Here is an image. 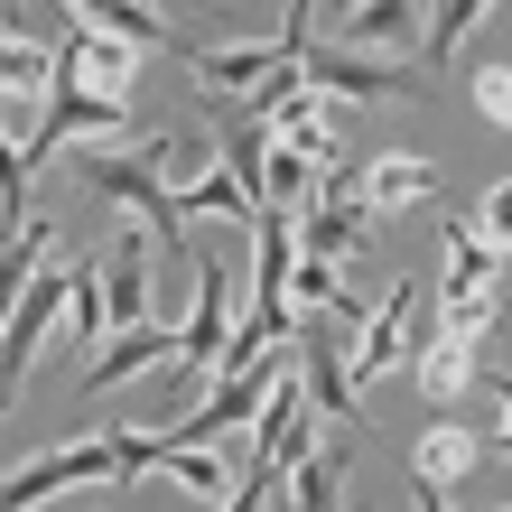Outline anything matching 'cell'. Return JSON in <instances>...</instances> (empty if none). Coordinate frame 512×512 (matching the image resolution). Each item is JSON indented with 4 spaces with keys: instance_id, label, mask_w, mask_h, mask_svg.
<instances>
[{
    "instance_id": "1",
    "label": "cell",
    "mask_w": 512,
    "mask_h": 512,
    "mask_svg": "<svg viewBox=\"0 0 512 512\" xmlns=\"http://www.w3.org/2000/svg\"><path fill=\"white\" fill-rule=\"evenodd\" d=\"M177 159V140H140V149H84V187L112 196V205H131V215L149 224V252L159 261H187V205H177L168 187V168Z\"/></svg>"
},
{
    "instance_id": "2",
    "label": "cell",
    "mask_w": 512,
    "mask_h": 512,
    "mask_svg": "<svg viewBox=\"0 0 512 512\" xmlns=\"http://www.w3.org/2000/svg\"><path fill=\"white\" fill-rule=\"evenodd\" d=\"M298 75L317 84L326 103H419L429 94V66H391V56H354V47H308L298 56Z\"/></svg>"
},
{
    "instance_id": "3",
    "label": "cell",
    "mask_w": 512,
    "mask_h": 512,
    "mask_svg": "<svg viewBox=\"0 0 512 512\" xmlns=\"http://www.w3.org/2000/svg\"><path fill=\"white\" fill-rule=\"evenodd\" d=\"M122 131H131V103H122V94H94V84L56 75V94H47V112H38V131L19 140V159L38 168V159H56L66 140H122Z\"/></svg>"
},
{
    "instance_id": "4",
    "label": "cell",
    "mask_w": 512,
    "mask_h": 512,
    "mask_svg": "<svg viewBox=\"0 0 512 512\" xmlns=\"http://www.w3.org/2000/svg\"><path fill=\"white\" fill-rule=\"evenodd\" d=\"M103 475H122V457H112V429L84 438V447H47V457H28L19 475H0V512H28L66 485H103Z\"/></svg>"
},
{
    "instance_id": "5",
    "label": "cell",
    "mask_w": 512,
    "mask_h": 512,
    "mask_svg": "<svg viewBox=\"0 0 512 512\" xmlns=\"http://www.w3.org/2000/svg\"><path fill=\"white\" fill-rule=\"evenodd\" d=\"M224 336H233V261H196V308H187V326H177V364H187L196 382H215Z\"/></svg>"
},
{
    "instance_id": "6",
    "label": "cell",
    "mask_w": 512,
    "mask_h": 512,
    "mask_svg": "<svg viewBox=\"0 0 512 512\" xmlns=\"http://www.w3.org/2000/svg\"><path fill=\"white\" fill-rule=\"evenodd\" d=\"M298 382H308L317 419H364V410H354V373H345V317L298 326Z\"/></svg>"
},
{
    "instance_id": "7",
    "label": "cell",
    "mask_w": 512,
    "mask_h": 512,
    "mask_svg": "<svg viewBox=\"0 0 512 512\" xmlns=\"http://www.w3.org/2000/svg\"><path fill=\"white\" fill-rule=\"evenodd\" d=\"M140 66V47L131 38H103V28H84L66 19V38H56V75H75V84H94V94H122Z\"/></svg>"
},
{
    "instance_id": "8",
    "label": "cell",
    "mask_w": 512,
    "mask_h": 512,
    "mask_svg": "<svg viewBox=\"0 0 512 512\" xmlns=\"http://www.w3.org/2000/svg\"><path fill=\"white\" fill-rule=\"evenodd\" d=\"M410 326H419V289L401 280V289H391L382 308H373V326H364V336L345 345V373H354V382L391 373V364H401V354H410Z\"/></svg>"
},
{
    "instance_id": "9",
    "label": "cell",
    "mask_w": 512,
    "mask_h": 512,
    "mask_svg": "<svg viewBox=\"0 0 512 512\" xmlns=\"http://www.w3.org/2000/svg\"><path fill=\"white\" fill-rule=\"evenodd\" d=\"M326 112H336V103H326L317 84H298V94L280 103V122H270V140L298 149V159H317V168H345V140H336V122H326Z\"/></svg>"
},
{
    "instance_id": "10",
    "label": "cell",
    "mask_w": 512,
    "mask_h": 512,
    "mask_svg": "<svg viewBox=\"0 0 512 512\" xmlns=\"http://www.w3.org/2000/svg\"><path fill=\"white\" fill-rule=\"evenodd\" d=\"M429 187H438V168L410 159V149H391V159H373L364 177H354V205H364V215H401V205H419Z\"/></svg>"
},
{
    "instance_id": "11",
    "label": "cell",
    "mask_w": 512,
    "mask_h": 512,
    "mask_svg": "<svg viewBox=\"0 0 512 512\" xmlns=\"http://www.w3.org/2000/svg\"><path fill=\"white\" fill-rule=\"evenodd\" d=\"M438 243H447V280H438V298H475V289H494V280H503V252H494L475 224L438 215Z\"/></svg>"
},
{
    "instance_id": "12",
    "label": "cell",
    "mask_w": 512,
    "mask_h": 512,
    "mask_svg": "<svg viewBox=\"0 0 512 512\" xmlns=\"http://www.w3.org/2000/svg\"><path fill=\"white\" fill-rule=\"evenodd\" d=\"M168 354H177V336H168V326H122V336H112L103 354H94V373H84V401H94V391H112V382H131V373H149V364H168Z\"/></svg>"
},
{
    "instance_id": "13",
    "label": "cell",
    "mask_w": 512,
    "mask_h": 512,
    "mask_svg": "<svg viewBox=\"0 0 512 512\" xmlns=\"http://www.w3.org/2000/svg\"><path fill=\"white\" fill-rule=\"evenodd\" d=\"M177 56H187L205 84H233V94H252V84H270V75L289 66V47H280V38H270V47H196V38H187Z\"/></svg>"
},
{
    "instance_id": "14",
    "label": "cell",
    "mask_w": 512,
    "mask_h": 512,
    "mask_svg": "<svg viewBox=\"0 0 512 512\" xmlns=\"http://www.w3.org/2000/svg\"><path fill=\"white\" fill-rule=\"evenodd\" d=\"M354 56H382V47H419V0H354L336 19Z\"/></svg>"
},
{
    "instance_id": "15",
    "label": "cell",
    "mask_w": 512,
    "mask_h": 512,
    "mask_svg": "<svg viewBox=\"0 0 512 512\" xmlns=\"http://www.w3.org/2000/svg\"><path fill=\"white\" fill-rule=\"evenodd\" d=\"M103 308H112V326L149 317V252H140V233H122V243L103 252Z\"/></svg>"
},
{
    "instance_id": "16",
    "label": "cell",
    "mask_w": 512,
    "mask_h": 512,
    "mask_svg": "<svg viewBox=\"0 0 512 512\" xmlns=\"http://www.w3.org/2000/svg\"><path fill=\"white\" fill-rule=\"evenodd\" d=\"M66 10H75L84 28H103V38H131V47H187L159 10H149V0H66Z\"/></svg>"
},
{
    "instance_id": "17",
    "label": "cell",
    "mask_w": 512,
    "mask_h": 512,
    "mask_svg": "<svg viewBox=\"0 0 512 512\" xmlns=\"http://www.w3.org/2000/svg\"><path fill=\"white\" fill-rule=\"evenodd\" d=\"M28 94H56V47L19 38V28H0V103H28Z\"/></svg>"
},
{
    "instance_id": "18",
    "label": "cell",
    "mask_w": 512,
    "mask_h": 512,
    "mask_svg": "<svg viewBox=\"0 0 512 512\" xmlns=\"http://www.w3.org/2000/svg\"><path fill=\"white\" fill-rule=\"evenodd\" d=\"M466 382H475V336L429 326V336H419V391H429V401H457Z\"/></svg>"
},
{
    "instance_id": "19",
    "label": "cell",
    "mask_w": 512,
    "mask_h": 512,
    "mask_svg": "<svg viewBox=\"0 0 512 512\" xmlns=\"http://www.w3.org/2000/svg\"><path fill=\"white\" fill-rule=\"evenodd\" d=\"M47 243H56L47 224H19L10 243H0V326H10V308L28 298V280H38V261H47Z\"/></svg>"
},
{
    "instance_id": "20",
    "label": "cell",
    "mask_w": 512,
    "mask_h": 512,
    "mask_svg": "<svg viewBox=\"0 0 512 512\" xmlns=\"http://www.w3.org/2000/svg\"><path fill=\"white\" fill-rule=\"evenodd\" d=\"M224 177L261 196V177H270V122H252V112H233V122H224Z\"/></svg>"
},
{
    "instance_id": "21",
    "label": "cell",
    "mask_w": 512,
    "mask_h": 512,
    "mask_svg": "<svg viewBox=\"0 0 512 512\" xmlns=\"http://www.w3.org/2000/svg\"><path fill=\"white\" fill-rule=\"evenodd\" d=\"M466 466H475V438L466 429H429V438L410 447V475H419V485H457Z\"/></svg>"
},
{
    "instance_id": "22",
    "label": "cell",
    "mask_w": 512,
    "mask_h": 512,
    "mask_svg": "<svg viewBox=\"0 0 512 512\" xmlns=\"http://www.w3.org/2000/svg\"><path fill=\"white\" fill-rule=\"evenodd\" d=\"M289 289L308 298L317 317H345V326H354V289H345V270H336V261H308V252H298V270H289Z\"/></svg>"
},
{
    "instance_id": "23",
    "label": "cell",
    "mask_w": 512,
    "mask_h": 512,
    "mask_svg": "<svg viewBox=\"0 0 512 512\" xmlns=\"http://www.w3.org/2000/svg\"><path fill=\"white\" fill-rule=\"evenodd\" d=\"M298 485H289V512H336L345 494V457H308V466H289Z\"/></svg>"
},
{
    "instance_id": "24",
    "label": "cell",
    "mask_w": 512,
    "mask_h": 512,
    "mask_svg": "<svg viewBox=\"0 0 512 512\" xmlns=\"http://www.w3.org/2000/svg\"><path fill=\"white\" fill-rule=\"evenodd\" d=\"M0 224H38L28 215V159H19V140H10V122H0Z\"/></svg>"
},
{
    "instance_id": "25",
    "label": "cell",
    "mask_w": 512,
    "mask_h": 512,
    "mask_svg": "<svg viewBox=\"0 0 512 512\" xmlns=\"http://www.w3.org/2000/svg\"><path fill=\"white\" fill-rule=\"evenodd\" d=\"M494 308H503L494 289H475V298H438V326H447V336H485Z\"/></svg>"
},
{
    "instance_id": "26",
    "label": "cell",
    "mask_w": 512,
    "mask_h": 512,
    "mask_svg": "<svg viewBox=\"0 0 512 512\" xmlns=\"http://www.w3.org/2000/svg\"><path fill=\"white\" fill-rule=\"evenodd\" d=\"M475 112H485V122H512V66H475Z\"/></svg>"
},
{
    "instance_id": "27",
    "label": "cell",
    "mask_w": 512,
    "mask_h": 512,
    "mask_svg": "<svg viewBox=\"0 0 512 512\" xmlns=\"http://www.w3.org/2000/svg\"><path fill=\"white\" fill-rule=\"evenodd\" d=\"M270 475H280V466H270V457H252V475H243V485H233L215 512H270Z\"/></svg>"
},
{
    "instance_id": "28",
    "label": "cell",
    "mask_w": 512,
    "mask_h": 512,
    "mask_svg": "<svg viewBox=\"0 0 512 512\" xmlns=\"http://www.w3.org/2000/svg\"><path fill=\"white\" fill-rule=\"evenodd\" d=\"M485 243H494V252L512 261V177H503V187L485 196Z\"/></svg>"
},
{
    "instance_id": "29",
    "label": "cell",
    "mask_w": 512,
    "mask_h": 512,
    "mask_svg": "<svg viewBox=\"0 0 512 512\" xmlns=\"http://www.w3.org/2000/svg\"><path fill=\"white\" fill-rule=\"evenodd\" d=\"M503 457H512V373H503Z\"/></svg>"
},
{
    "instance_id": "30",
    "label": "cell",
    "mask_w": 512,
    "mask_h": 512,
    "mask_svg": "<svg viewBox=\"0 0 512 512\" xmlns=\"http://www.w3.org/2000/svg\"><path fill=\"white\" fill-rule=\"evenodd\" d=\"M410 494H419V512H447V503H438V494H447V485H410Z\"/></svg>"
},
{
    "instance_id": "31",
    "label": "cell",
    "mask_w": 512,
    "mask_h": 512,
    "mask_svg": "<svg viewBox=\"0 0 512 512\" xmlns=\"http://www.w3.org/2000/svg\"><path fill=\"white\" fill-rule=\"evenodd\" d=\"M10 10H19V0H0V28H10Z\"/></svg>"
},
{
    "instance_id": "32",
    "label": "cell",
    "mask_w": 512,
    "mask_h": 512,
    "mask_svg": "<svg viewBox=\"0 0 512 512\" xmlns=\"http://www.w3.org/2000/svg\"><path fill=\"white\" fill-rule=\"evenodd\" d=\"M280 512H289V503H280Z\"/></svg>"
}]
</instances>
